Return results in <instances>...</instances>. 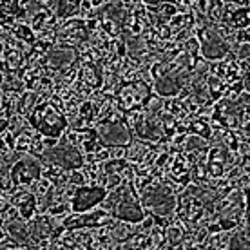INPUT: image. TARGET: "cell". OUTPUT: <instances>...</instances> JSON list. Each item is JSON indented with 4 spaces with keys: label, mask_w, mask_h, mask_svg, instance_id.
Wrapping results in <instances>:
<instances>
[{
    "label": "cell",
    "mask_w": 250,
    "mask_h": 250,
    "mask_svg": "<svg viewBox=\"0 0 250 250\" xmlns=\"http://www.w3.org/2000/svg\"><path fill=\"white\" fill-rule=\"evenodd\" d=\"M9 178L17 187L29 188L33 182L40 178V158H35L31 154H22V156L13 163L9 170Z\"/></svg>",
    "instance_id": "cell-1"
},
{
    "label": "cell",
    "mask_w": 250,
    "mask_h": 250,
    "mask_svg": "<svg viewBox=\"0 0 250 250\" xmlns=\"http://www.w3.org/2000/svg\"><path fill=\"white\" fill-rule=\"evenodd\" d=\"M98 131V140L105 147H114V145H127L132 140V132L125 124H104L96 125Z\"/></svg>",
    "instance_id": "cell-2"
},
{
    "label": "cell",
    "mask_w": 250,
    "mask_h": 250,
    "mask_svg": "<svg viewBox=\"0 0 250 250\" xmlns=\"http://www.w3.org/2000/svg\"><path fill=\"white\" fill-rule=\"evenodd\" d=\"M107 190L102 187H82L76 188V194L73 201H71V207H73V212H85L93 207L100 205L102 200L105 198Z\"/></svg>",
    "instance_id": "cell-3"
},
{
    "label": "cell",
    "mask_w": 250,
    "mask_h": 250,
    "mask_svg": "<svg viewBox=\"0 0 250 250\" xmlns=\"http://www.w3.org/2000/svg\"><path fill=\"white\" fill-rule=\"evenodd\" d=\"M150 150V142H145V140H140V138H134L125 145V162L129 163L131 167H136V165H142L144 163L145 154Z\"/></svg>",
    "instance_id": "cell-4"
},
{
    "label": "cell",
    "mask_w": 250,
    "mask_h": 250,
    "mask_svg": "<svg viewBox=\"0 0 250 250\" xmlns=\"http://www.w3.org/2000/svg\"><path fill=\"white\" fill-rule=\"evenodd\" d=\"M6 230L9 234V238L15 239L19 245H31V236H29V229H27V223L22 221V219H15V221H7Z\"/></svg>",
    "instance_id": "cell-5"
},
{
    "label": "cell",
    "mask_w": 250,
    "mask_h": 250,
    "mask_svg": "<svg viewBox=\"0 0 250 250\" xmlns=\"http://www.w3.org/2000/svg\"><path fill=\"white\" fill-rule=\"evenodd\" d=\"M134 232H136V225L134 223L122 221V219H116V218L111 221V239L116 241V243L127 241Z\"/></svg>",
    "instance_id": "cell-6"
},
{
    "label": "cell",
    "mask_w": 250,
    "mask_h": 250,
    "mask_svg": "<svg viewBox=\"0 0 250 250\" xmlns=\"http://www.w3.org/2000/svg\"><path fill=\"white\" fill-rule=\"evenodd\" d=\"M205 19L208 25L219 24L223 20V0H210L208 2V9L205 13Z\"/></svg>",
    "instance_id": "cell-7"
},
{
    "label": "cell",
    "mask_w": 250,
    "mask_h": 250,
    "mask_svg": "<svg viewBox=\"0 0 250 250\" xmlns=\"http://www.w3.org/2000/svg\"><path fill=\"white\" fill-rule=\"evenodd\" d=\"M71 212H73V207H71V203H57V205H51L45 214H47L51 219H55L58 225H62V221L67 218Z\"/></svg>",
    "instance_id": "cell-8"
},
{
    "label": "cell",
    "mask_w": 250,
    "mask_h": 250,
    "mask_svg": "<svg viewBox=\"0 0 250 250\" xmlns=\"http://www.w3.org/2000/svg\"><path fill=\"white\" fill-rule=\"evenodd\" d=\"M188 134H194V136L201 138V140H205V142H208L210 140V127H208V124H205V122H201L200 118H192L190 120V124H188Z\"/></svg>",
    "instance_id": "cell-9"
},
{
    "label": "cell",
    "mask_w": 250,
    "mask_h": 250,
    "mask_svg": "<svg viewBox=\"0 0 250 250\" xmlns=\"http://www.w3.org/2000/svg\"><path fill=\"white\" fill-rule=\"evenodd\" d=\"M51 17L49 11H45V9H38L35 15H31L29 17V20H27V24H29V27H31V31L35 33V35H38V33H42L45 29V22H47V19Z\"/></svg>",
    "instance_id": "cell-10"
},
{
    "label": "cell",
    "mask_w": 250,
    "mask_h": 250,
    "mask_svg": "<svg viewBox=\"0 0 250 250\" xmlns=\"http://www.w3.org/2000/svg\"><path fill=\"white\" fill-rule=\"evenodd\" d=\"M53 188H55V185H53L47 178H38L37 182H33L29 190H31V194L38 200V198H47V196L53 192Z\"/></svg>",
    "instance_id": "cell-11"
},
{
    "label": "cell",
    "mask_w": 250,
    "mask_h": 250,
    "mask_svg": "<svg viewBox=\"0 0 250 250\" xmlns=\"http://www.w3.org/2000/svg\"><path fill=\"white\" fill-rule=\"evenodd\" d=\"M183 236H185V234H183L180 225H167V229H165V239H167V245H169V247L182 243Z\"/></svg>",
    "instance_id": "cell-12"
},
{
    "label": "cell",
    "mask_w": 250,
    "mask_h": 250,
    "mask_svg": "<svg viewBox=\"0 0 250 250\" xmlns=\"http://www.w3.org/2000/svg\"><path fill=\"white\" fill-rule=\"evenodd\" d=\"M129 163L125 162V160H109V162L102 163V170H104V174H120L122 170L127 167Z\"/></svg>",
    "instance_id": "cell-13"
},
{
    "label": "cell",
    "mask_w": 250,
    "mask_h": 250,
    "mask_svg": "<svg viewBox=\"0 0 250 250\" xmlns=\"http://www.w3.org/2000/svg\"><path fill=\"white\" fill-rule=\"evenodd\" d=\"M183 51L187 53L188 57H200L201 55V42L196 37H190L187 42L183 44Z\"/></svg>",
    "instance_id": "cell-14"
},
{
    "label": "cell",
    "mask_w": 250,
    "mask_h": 250,
    "mask_svg": "<svg viewBox=\"0 0 250 250\" xmlns=\"http://www.w3.org/2000/svg\"><path fill=\"white\" fill-rule=\"evenodd\" d=\"M69 185H73L75 188L87 187V180H85V176H83L82 169L69 170Z\"/></svg>",
    "instance_id": "cell-15"
},
{
    "label": "cell",
    "mask_w": 250,
    "mask_h": 250,
    "mask_svg": "<svg viewBox=\"0 0 250 250\" xmlns=\"http://www.w3.org/2000/svg\"><path fill=\"white\" fill-rule=\"evenodd\" d=\"M124 178H122V174H109L105 178V185H104V188H105L107 192H113V190H116V188L124 187Z\"/></svg>",
    "instance_id": "cell-16"
},
{
    "label": "cell",
    "mask_w": 250,
    "mask_h": 250,
    "mask_svg": "<svg viewBox=\"0 0 250 250\" xmlns=\"http://www.w3.org/2000/svg\"><path fill=\"white\" fill-rule=\"evenodd\" d=\"M152 229H154V216L152 214H145L142 221L136 225V232H144V234H149Z\"/></svg>",
    "instance_id": "cell-17"
},
{
    "label": "cell",
    "mask_w": 250,
    "mask_h": 250,
    "mask_svg": "<svg viewBox=\"0 0 250 250\" xmlns=\"http://www.w3.org/2000/svg\"><path fill=\"white\" fill-rule=\"evenodd\" d=\"M174 15H176L174 2H162V7H160V13H158V17L169 22V20L172 19Z\"/></svg>",
    "instance_id": "cell-18"
},
{
    "label": "cell",
    "mask_w": 250,
    "mask_h": 250,
    "mask_svg": "<svg viewBox=\"0 0 250 250\" xmlns=\"http://www.w3.org/2000/svg\"><path fill=\"white\" fill-rule=\"evenodd\" d=\"M250 44V27L247 29H236L234 31V45Z\"/></svg>",
    "instance_id": "cell-19"
},
{
    "label": "cell",
    "mask_w": 250,
    "mask_h": 250,
    "mask_svg": "<svg viewBox=\"0 0 250 250\" xmlns=\"http://www.w3.org/2000/svg\"><path fill=\"white\" fill-rule=\"evenodd\" d=\"M94 156V162L96 163H105L111 160V156H109V147H105V145H102V147H98V149L93 152Z\"/></svg>",
    "instance_id": "cell-20"
},
{
    "label": "cell",
    "mask_w": 250,
    "mask_h": 250,
    "mask_svg": "<svg viewBox=\"0 0 250 250\" xmlns=\"http://www.w3.org/2000/svg\"><path fill=\"white\" fill-rule=\"evenodd\" d=\"M109 156H111V160H125V147L124 145L109 147Z\"/></svg>",
    "instance_id": "cell-21"
},
{
    "label": "cell",
    "mask_w": 250,
    "mask_h": 250,
    "mask_svg": "<svg viewBox=\"0 0 250 250\" xmlns=\"http://www.w3.org/2000/svg\"><path fill=\"white\" fill-rule=\"evenodd\" d=\"M0 140H4V144H6L11 150H15V134H13V132L6 131L2 136H0Z\"/></svg>",
    "instance_id": "cell-22"
},
{
    "label": "cell",
    "mask_w": 250,
    "mask_h": 250,
    "mask_svg": "<svg viewBox=\"0 0 250 250\" xmlns=\"http://www.w3.org/2000/svg\"><path fill=\"white\" fill-rule=\"evenodd\" d=\"M7 238H9V234H7L6 227H4V225H0V245L4 243V241H6Z\"/></svg>",
    "instance_id": "cell-23"
}]
</instances>
